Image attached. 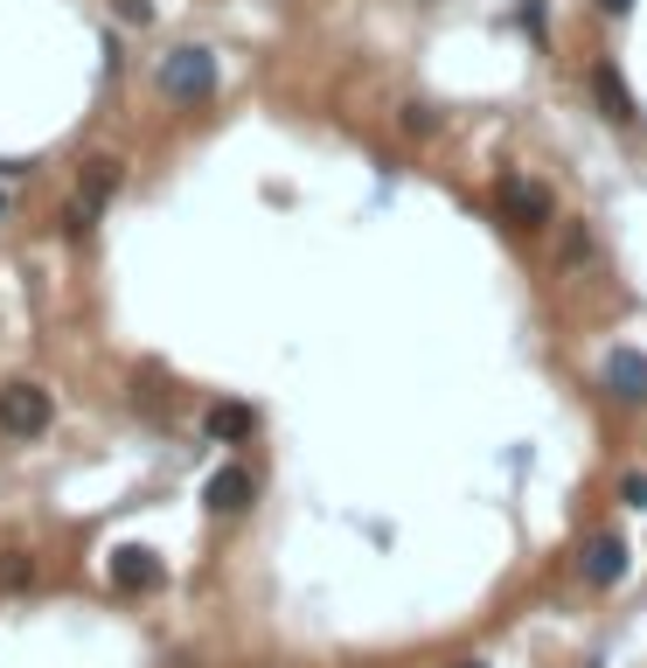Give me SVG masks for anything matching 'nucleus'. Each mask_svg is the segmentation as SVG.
<instances>
[{
  "label": "nucleus",
  "instance_id": "39448f33",
  "mask_svg": "<svg viewBox=\"0 0 647 668\" xmlns=\"http://www.w3.org/2000/svg\"><path fill=\"white\" fill-rule=\"evenodd\" d=\"M599 383L619 397V404H647V355L640 348H613L599 363Z\"/></svg>",
  "mask_w": 647,
  "mask_h": 668
},
{
  "label": "nucleus",
  "instance_id": "9b49d317",
  "mask_svg": "<svg viewBox=\"0 0 647 668\" xmlns=\"http://www.w3.org/2000/svg\"><path fill=\"white\" fill-rule=\"evenodd\" d=\"M36 578V557L29 550H8V557H0V585H29Z\"/></svg>",
  "mask_w": 647,
  "mask_h": 668
},
{
  "label": "nucleus",
  "instance_id": "dca6fc26",
  "mask_svg": "<svg viewBox=\"0 0 647 668\" xmlns=\"http://www.w3.org/2000/svg\"><path fill=\"white\" fill-rule=\"evenodd\" d=\"M459 668H487V661H459Z\"/></svg>",
  "mask_w": 647,
  "mask_h": 668
},
{
  "label": "nucleus",
  "instance_id": "9d476101",
  "mask_svg": "<svg viewBox=\"0 0 647 668\" xmlns=\"http://www.w3.org/2000/svg\"><path fill=\"white\" fill-rule=\"evenodd\" d=\"M257 411L251 404H210V439H251Z\"/></svg>",
  "mask_w": 647,
  "mask_h": 668
},
{
  "label": "nucleus",
  "instance_id": "f257e3e1",
  "mask_svg": "<svg viewBox=\"0 0 647 668\" xmlns=\"http://www.w3.org/2000/svg\"><path fill=\"white\" fill-rule=\"evenodd\" d=\"M125 189V161H112V153H91L84 174H77V195H70V210H63V230L70 237H91L98 216H105V202Z\"/></svg>",
  "mask_w": 647,
  "mask_h": 668
},
{
  "label": "nucleus",
  "instance_id": "f8f14e48",
  "mask_svg": "<svg viewBox=\"0 0 647 668\" xmlns=\"http://www.w3.org/2000/svg\"><path fill=\"white\" fill-rule=\"evenodd\" d=\"M404 133H438V112L432 105H404Z\"/></svg>",
  "mask_w": 647,
  "mask_h": 668
},
{
  "label": "nucleus",
  "instance_id": "423d86ee",
  "mask_svg": "<svg viewBox=\"0 0 647 668\" xmlns=\"http://www.w3.org/2000/svg\"><path fill=\"white\" fill-rule=\"evenodd\" d=\"M578 571H585V585H619V578H627V536L599 529V536H592V544H585Z\"/></svg>",
  "mask_w": 647,
  "mask_h": 668
},
{
  "label": "nucleus",
  "instance_id": "0eeeda50",
  "mask_svg": "<svg viewBox=\"0 0 647 668\" xmlns=\"http://www.w3.org/2000/svg\"><path fill=\"white\" fill-rule=\"evenodd\" d=\"M251 487H257V480H251L244 467H216L210 487H202V502H210L216 516H237V508H251Z\"/></svg>",
  "mask_w": 647,
  "mask_h": 668
},
{
  "label": "nucleus",
  "instance_id": "1a4fd4ad",
  "mask_svg": "<svg viewBox=\"0 0 647 668\" xmlns=\"http://www.w3.org/2000/svg\"><path fill=\"white\" fill-rule=\"evenodd\" d=\"M592 98L606 105V119H634V112H640L634 98H627V84H619V70H613V63H599V70H592Z\"/></svg>",
  "mask_w": 647,
  "mask_h": 668
},
{
  "label": "nucleus",
  "instance_id": "f03ea898",
  "mask_svg": "<svg viewBox=\"0 0 647 668\" xmlns=\"http://www.w3.org/2000/svg\"><path fill=\"white\" fill-rule=\"evenodd\" d=\"M161 91L174 98V105H210L216 57H210V49H168V57H161Z\"/></svg>",
  "mask_w": 647,
  "mask_h": 668
},
{
  "label": "nucleus",
  "instance_id": "4468645a",
  "mask_svg": "<svg viewBox=\"0 0 647 668\" xmlns=\"http://www.w3.org/2000/svg\"><path fill=\"white\" fill-rule=\"evenodd\" d=\"M112 8L133 21V29H146V21H153V0H112Z\"/></svg>",
  "mask_w": 647,
  "mask_h": 668
},
{
  "label": "nucleus",
  "instance_id": "2eb2a0df",
  "mask_svg": "<svg viewBox=\"0 0 647 668\" xmlns=\"http://www.w3.org/2000/svg\"><path fill=\"white\" fill-rule=\"evenodd\" d=\"M599 8H606V14H627V8H634V0H599Z\"/></svg>",
  "mask_w": 647,
  "mask_h": 668
},
{
  "label": "nucleus",
  "instance_id": "ddd939ff",
  "mask_svg": "<svg viewBox=\"0 0 647 668\" xmlns=\"http://www.w3.org/2000/svg\"><path fill=\"white\" fill-rule=\"evenodd\" d=\"M619 502H627V508H647V474H627V480H619Z\"/></svg>",
  "mask_w": 647,
  "mask_h": 668
},
{
  "label": "nucleus",
  "instance_id": "7ed1b4c3",
  "mask_svg": "<svg viewBox=\"0 0 647 668\" xmlns=\"http://www.w3.org/2000/svg\"><path fill=\"white\" fill-rule=\"evenodd\" d=\"M49 418H57V404H49L42 383H8L0 391V432L8 439H36V432H49Z\"/></svg>",
  "mask_w": 647,
  "mask_h": 668
},
{
  "label": "nucleus",
  "instance_id": "6e6552de",
  "mask_svg": "<svg viewBox=\"0 0 647 668\" xmlns=\"http://www.w3.org/2000/svg\"><path fill=\"white\" fill-rule=\"evenodd\" d=\"M112 585H125V593H153L161 585V564H153V550H112Z\"/></svg>",
  "mask_w": 647,
  "mask_h": 668
},
{
  "label": "nucleus",
  "instance_id": "20e7f679",
  "mask_svg": "<svg viewBox=\"0 0 647 668\" xmlns=\"http://www.w3.org/2000/svg\"><path fill=\"white\" fill-rule=\"evenodd\" d=\"M495 202H502V216H508V223H523V230H550V189H543V182L502 174V182H495Z\"/></svg>",
  "mask_w": 647,
  "mask_h": 668
}]
</instances>
